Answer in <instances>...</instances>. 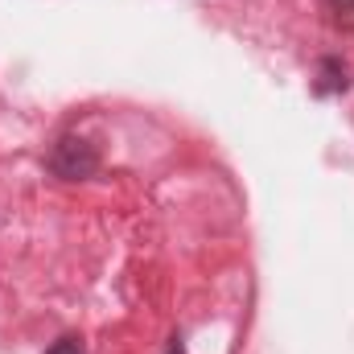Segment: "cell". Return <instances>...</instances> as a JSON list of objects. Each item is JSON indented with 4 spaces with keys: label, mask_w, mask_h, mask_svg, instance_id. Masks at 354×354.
<instances>
[{
    "label": "cell",
    "mask_w": 354,
    "mask_h": 354,
    "mask_svg": "<svg viewBox=\"0 0 354 354\" xmlns=\"http://www.w3.org/2000/svg\"><path fill=\"white\" fill-rule=\"evenodd\" d=\"M169 354H181V342H174V346H169Z\"/></svg>",
    "instance_id": "277c9868"
},
{
    "label": "cell",
    "mask_w": 354,
    "mask_h": 354,
    "mask_svg": "<svg viewBox=\"0 0 354 354\" xmlns=\"http://www.w3.org/2000/svg\"><path fill=\"white\" fill-rule=\"evenodd\" d=\"M46 354H87V351H83V342H79V338H71V334H66V338H58Z\"/></svg>",
    "instance_id": "7a4b0ae2"
},
{
    "label": "cell",
    "mask_w": 354,
    "mask_h": 354,
    "mask_svg": "<svg viewBox=\"0 0 354 354\" xmlns=\"http://www.w3.org/2000/svg\"><path fill=\"white\" fill-rule=\"evenodd\" d=\"M326 4L334 8V17H346V21L354 25V0H326Z\"/></svg>",
    "instance_id": "3957f363"
},
{
    "label": "cell",
    "mask_w": 354,
    "mask_h": 354,
    "mask_svg": "<svg viewBox=\"0 0 354 354\" xmlns=\"http://www.w3.org/2000/svg\"><path fill=\"white\" fill-rule=\"evenodd\" d=\"M50 165H54V174L66 177V181H83V177H91L95 169H99V153L91 149L87 140L66 136V140H58V145H54Z\"/></svg>",
    "instance_id": "6da1fadb"
}]
</instances>
